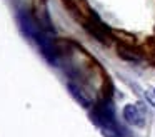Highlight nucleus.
Instances as JSON below:
<instances>
[{"label": "nucleus", "mask_w": 155, "mask_h": 137, "mask_svg": "<svg viewBox=\"0 0 155 137\" xmlns=\"http://www.w3.org/2000/svg\"><path fill=\"white\" fill-rule=\"evenodd\" d=\"M143 110L140 109L138 105H127L124 109V119L127 120L128 124H132V125H138L142 127L143 125Z\"/></svg>", "instance_id": "nucleus-1"}, {"label": "nucleus", "mask_w": 155, "mask_h": 137, "mask_svg": "<svg viewBox=\"0 0 155 137\" xmlns=\"http://www.w3.org/2000/svg\"><path fill=\"white\" fill-rule=\"evenodd\" d=\"M118 55L124 57V59H127V60H138V59H140L138 53L137 52H132L128 47H118Z\"/></svg>", "instance_id": "nucleus-2"}, {"label": "nucleus", "mask_w": 155, "mask_h": 137, "mask_svg": "<svg viewBox=\"0 0 155 137\" xmlns=\"http://www.w3.org/2000/svg\"><path fill=\"white\" fill-rule=\"evenodd\" d=\"M148 99H150V100H152V102H153V104H155V95H153V94H148Z\"/></svg>", "instance_id": "nucleus-3"}]
</instances>
